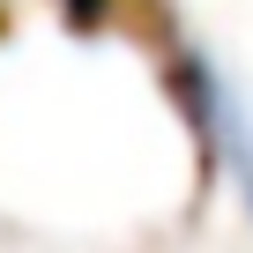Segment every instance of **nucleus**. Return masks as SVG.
Masks as SVG:
<instances>
[{
    "mask_svg": "<svg viewBox=\"0 0 253 253\" xmlns=\"http://www.w3.org/2000/svg\"><path fill=\"white\" fill-rule=\"evenodd\" d=\"M201 104H209V134H216V149H223V164H231V179H238V194L253 209V112L223 82H201Z\"/></svg>",
    "mask_w": 253,
    "mask_h": 253,
    "instance_id": "obj_1",
    "label": "nucleus"
}]
</instances>
